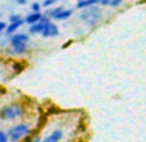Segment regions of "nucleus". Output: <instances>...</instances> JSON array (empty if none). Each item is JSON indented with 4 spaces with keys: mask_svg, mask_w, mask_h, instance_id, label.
<instances>
[{
    "mask_svg": "<svg viewBox=\"0 0 146 142\" xmlns=\"http://www.w3.org/2000/svg\"><path fill=\"white\" fill-rule=\"evenodd\" d=\"M7 26H8V25H7L5 22L0 21V33H3V31H4V30H5V29H7Z\"/></svg>",
    "mask_w": 146,
    "mask_h": 142,
    "instance_id": "6ab92c4d",
    "label": "nucleus"
},
{
    "mask_svg": "<svg viewBox=\"0 0 146 142\" xmlns=\"http://www.w3.org/2000/svg\"><path fill=\"white\" fill-rule=\"evenodd\" d=\"M56 3V0H44L43 1V7H45V8H48V7L53 5V4Z\"/></svg>",
    "mask_w": 146,
    "mask_h": 142,
    "instance_id": "a211bd4d",
    "label": "nucleus"
},
{
    "mask_svg": "<svg viewBox=\"0 0 146 142\" xmlns=\"http://www.w3.org/2000/svg\"><path fill=\"white\" fill-rule=\"evenodd\" d=\"M58 34H60V30H58L57 25L53 23V22H49V23H47V26H45L44 31L41 33V35L44 38H54V36H58Z\"/></svg>",
    "mask_w": 146,
    "mask_h": 142,
    "instance_id": "20e7f679",
    "label": "nucleus"
},
{
    "mask_svg": "<svg viewBox=\"0 0 146 142\" xmlns=\"http://www.w3.org/2000/svg\"><path fill=\"white\" fill-rule=\"evenodd\" d=\"M11 46H12V52L16 53V54H23V53H26V50L29 48L27 43H18V44H13Z\"/></svg>",
    "mask_w": 146,
    "mask_h": 142,
    "instance_id": "9d476101",
    "label": "nucleus"
},
{
    "mask_svg": "<svg viewBox=\"0 0 146 142\" xmlns=\"http://www.w3.org/2000/svg\"><path fill=\"white\" fill-rule=\"evenodd\" d=\"M49 23V22H48ZM45 26H47V23H44V22H36V23H34V25H30V29H29V33H31L33 35H38V34H41L43 31H44Z\"/></svg>",
    "mask_w": 146,
    "mask_h": 142,
    "instance_id": "6e6552de",
    "label": "nucleus"
},
{
    "mask_svg": "<svg viewBox=\"0 0 146 142\" xmlns=\"http://www.w3.org/2000/svg\"><path fill=\"white\" fill-rule=\"evenodd\" d=\"M23 23H25V19H21V21H18V22H12V23H9L5 29V34L8 36H12L19 27H21V26L23 25Z\"/></svg>",
    "mask_w": 146,
    "mask_h": 142,
    "instance_id": "0eeeda50",
    "label": "nucleus"
},
{
    "mask_svg": "<svg viewBox=\"0 0 146 142\" xmlns=\"http://www.w3.org/2000/svg\"><path fill=\"white\" fill-rule=\"evenodd\" d=\"M40 11H41V5L39 3L31 4V12H40Z\"/></svg>",
    "mask_w": 146,
    "mask_h": 142,
    "instance_id": "dca6fc26",
    "label": "nucleus"
},
{
    "mask_svg": "<svg viewBox=\"0 0 146 142\" xmlns=\"http://www.w3.org/2000/svg\"><path fill=\"white\" fill-rule=\"evenodd\" d=\"M23 115H25V109H23L22 105L17 104V102L5 105L0 109V119L1 120H17L19 117H22Z\"/></svg>",
    "mask_w": 146,
    "mask_h": 142,
    "instance_id": "f257e3e1",
    "label": "nucleus"
},
{
    "mask_svg": "<svg viewBox=\"0 0 146 142\" xmlns=\"http://www.w3.org/2000/svg\"><path fill=\"white\" fill-rule=\"evenodd\" d=\"M30 142H41V141H40V139H39V138H35V139H31Z\"/></svg>",
    "mask_w": 146,
    "mask_h": 142,
    "instance_id": "4be33fe9",
    "label": "nucleus"
},
{
    "mask_svg": "<svg viewBox=\"0 0 146 142\" xmlns=\"http://www.w3.org/2000/svg\"><path fill=\"white\" fill-rule=\"evenodd\" d=\"M101 17H102L101 9L96 5L83 9V12L80 13V18H82V21L88 26H96L100 22Z\"/></svg>",
    "mask_w": 146,
    "mask_h": 142,
    "instance_id": "7ed1b4c3",
    "label": "nucleus"
},
{
    "mask_svg": "<svg viewBox=\"0 0 146 142\" xmlns=\"http://www.w3.org/2000/svg\"><path fill=\"white\" fill-rule=\"evenodd\" d=\"M29 41V35L25 33H17V34H13V35L11 36V40H9V43H11V45H13V44H18V43H27Z\"/></svg>",
    "mask_w": 146,
    "mask_h": 142,
    "instance_id": "39448f33",
    "label": "nucleus"
},
{
    "mask_svg": "<svg viewBox=\"0 0 146 142\" xmlns=\"http://www.w3.org/2000/svg\"><path fill=\"white\" fill-rule=\"evenodd\" d=\"M62 138H64V132L60 131V129H56V131H53L49 136L45 137L43 142H60Z\"/></svg>",
    "mask_w": 146,
    "mask_h": 142,
    "instance_id": "423d86ee",
    "label": "nucleus"
},
{
    "mask_svg": "<svg viewBox=\"0 0 146 142\" xmlns=\"http://www.w3.org/2000/svg\"><path fill=\"white\" fill-rule=\"evenodd\" d=\"M22 19V17L19 16V14H12L11 17H9V22H18V21H21Z\"/></svg>",
    "mask_w": 146,
    "mask_h": 142,
    "instance_id": "2eb2a0df",
    "label": "nucleus"
},
{
    "mask_svg": "<svg viewBox=\"0 0 146 142\" xmlns=\"http://www.w3.org/2000/svg\"><path fill=\"white\" fill-rule=\"evenodd\" d=\"M78 1H82V0H78Z\"/></svg>",
    "mask_w": 146,
    "mask_h": 142,
    "instance_id": "5701e85b",
    "label": "nucleus"
},
{
    "mask_svg": "<svg viewBox=\"0 0 146 142\" xmlns=\"http://www.w3.org/2000/svg\"><path fill=\"white\" fill-rule=\"evenodd\" d=\"M17 3H18V4H22V5H23V4H26V0H17Z\"/></svg>",
    "mask_w": 146,
    "mask_h": 142,
    "instance_id": "412c9836",
    "label": "nucleus"
},
{
    "mask_svg": "<svg viewBox=\"0 0 146 142\" xmlns=\"http://www.w3.org/2000/svg\"><path fill=\"white\" fill-rule=\"evenodd\" d=\"M43 17V14L40 12H31L27 17L25 18V23H29V25H34L36 22H39Z\"/></svg>",
    "mask_w": 146,
    "mask_h": 142,
    "instance_id": "1a4fd4ad",
    "label": "nucleus"
},
{
    "mask_svg": "<svg viewBox=\"0 0 146 142\" xmlns=\"http://www.w3.org/2000/svg\"><path fill=\"white\" fill-rule=\"evenodd\" d=\"M101 5H104V7H106V5H110V0H100L98 1Z\"/></svg>",
    "mask_w": 146,
    "mask_h": 142,
    "instance_id": "aec40b11",
    "label": "nucleus"
},
{
    "mask_svg": "<svg viewBox=\"0 0 146 142\" xmlns=\"http://www.w3.org/2000/svg\"><path fill=\"white\" fill-rule=\"evenodd\" d=\"M98 1H100V0H98Z\"/></svg>",
    "mask_w": 146,
    "mask_h": 142,
    "instance_id": "b1692460",
    "label": "nucleus"
},
{
    "mask_svg": "<svg viewBox=\"0 0 146 142\" xmlns=\"http://www.w3.org/2000/svg\"><path fill=\"white\" fill-rule=\"evenodd\" d=\"M30 132H31V127L27 123H18L12 125L7 133H8L9 137V142H21L26 137H29Z\"/></svg>",
    "mask_w": 146,
    "mask_h": 142,
    "instance_id": "f03ea898",
    "label": "nucleus"
},
{
    "mask_svg": "<svg viewBox=\"0 0 146 142\" xmlns=\"http://www.w3.org/2000/svg\"><path fill=\"white\" fill-rule=\"evenodd\" d=\"M64 9H65L64 5H60V7H57V8H54V9H50V11H48V12H47V16H49L50 18L53 19L58 13H60V12L64 11Z\"/></svg>",
    "mask_w": 146,
    "mask_h": 142,
    "instance_id": "ddd939ff",
    "label": "nucleus"
},
{
    "mask_svg": "<svg viewBox=\"0 0 146 142\" xmlns=\"http://www.w3.org/2000/svg\"><path fill=\"white\" fill-rule=\"evenodd\" d=\"M8 141H9L8 133L4 131H0V142H8Z\"/></svg>",
    "mask_w": 146,
    "mask_h": 142,
    "instance_id": "4468645a",
    "label": "nucleus"
},
{
    "mask_svg": "<svg viewBox=\"0 0 146 142\" xmlns=\"http://www.w3.org/2000/svg\"><path fill=\"white\" fill-rule=\"evenodd\" d=\"M71 14H72V9H64V11L60 12L53 19H56V21H65V19L70 18Z\"/></svg>",
    "mask_w": 146,
    "mask_h": 142,
    "instance_id": "f8f14e48",
    "label": "nucleus"
},
{
    "mask_svg": "<svg viewBox=\"0 0 146 142\" xmlns=\"http://www.w3.org/2000/svg\"><path fill=\"white\" fill-rule=\"evenodd\" d=\"M121 3H123V0H110V7L118 8L119 5H121Z\"/></svg>",
    "mask_w": 146,
    "mask_h": 142,
    "instance_id": "f3484780",
    "label": "nucleus"
},
{
    "mask_svg": "<svg viewBox=\"0 0 146 142\" xmlns=\"http://www.w3.org/2000/svg\"><path fill=\"white\" fill-rule=\"evenodd\" d=\"M98 3V0H82V1H78L76 3V8L79 9H86L89 7H93Z\"/></svg>",
    "mask_w": 146,
    "mask_h": 142,
    "instance_id": "9b49d317",
    "label": "nucleus"
}]
</instances>
